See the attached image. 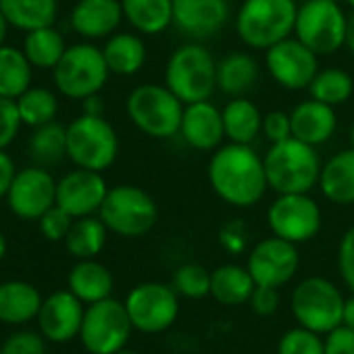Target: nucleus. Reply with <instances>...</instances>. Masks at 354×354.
<instances>
[{"label":"nucleus","instance_id":"obj_1","mask_svg":"<svg viewBox=\"0 0 354 354\" xmlns=\"http://www.w3.org/2000/svg\"><path fill=\"white\" fill-rule=\"evenodd\" d=\"M209 184L221 201L238 209L257 205L269 188L263 158L248 144L236 142L217 148L211 156Z\"/></svg>","mask_w":354,"mask_h":354},{"label":"nucleus","instance_id":"obj_2","mask_svg":"<svg viewBox=\"0 0 354 354\" xmlns=\"http://www.w3.org/2000/svg\"><path fill=\"white\" fill-rule=\"evenodd\" d=\"M269 188L277 194H308L321 177V160L315 146L294 136L271 144L263 158Z\"/></svg>","mask_w":354,"mask_h":354},{"label":"nucleus","instance_id":"obj_3","mask_svg":"<svg viewBox=\"0 0 354 354\" xmlns=\"http://www.w3.org/2000/svg\"><path fill=\"white\" fill-rule=\"evenodd\" d=\"M165 86L184 104L209 100L217 88V63L198 42L177 48L165 67Z\"/></svg>","mask_w":354,"mask_h":354},{"label":"nucleus","instance_id":"obj_4","mask_svg":"<svg viewBox=\"0 0 354 354\" xmlns=\"http://www.w3.org/2000/svg\"><path fill=\"white\" fill-rule=\"evenodd\" d=\"M296 15L294 0H244L236 17V30L246 46L267 50L290 38Z\"/></svg>","mask_w":354,"mask_h":354},{"label":"nucleus","instance_id":"obj_5","mask_svg":"<svg viewBox=\"0 0 354 354\" xmlns=\"http://www.w3.org/2000/svg\"><path fill=\"white\" fill-rule=\"evenodd\" d=\"M184 102L167 86L144 84L127 96V115L131 123L146 136L167 140L180 133Z\"/></svg>","mask_w":354,"mask_h":354},{"label":"nucleus","instance_id":"obj_6","mask_svg":"<svg viewBox=\"0 0 354 354\" xmlns=\"http://www.w3.org/2000/svg\"><path fill=\"white\" fill-rule=\"evenodd\" d=\"M344 302L346 298L333 281L313 275L302 279L294 288L290 308L300 327L325 335L337 325H342Z\"/></svg>","mask_w":354,"mask_h":354},{"label":"nucleus","instance_id":"obj_7","mask_svg":"<svg viewBox=\"0 0 354 354\" xmlns=\"http://www.w3.org/2000/svg\"><path fill=\"white\" fill-rule=\"evenodd\" d=\"M119 154V140L102 115H82L67 127V156L82 169L102 173Z\"/></svg>","mask_w":354,"mask_h":354},{"label":"nucleus","instance_id":"obj_8","mask_svg":"<svg viewBox=\"0 0 354 354\" xmlns=\"http://www.w3.org/2000/svg\"><path fill=\"white\" fill-rule=\"evenodd\" d=\"M98 213L109 232L123 238L146 236L158 219L154 198L146 190L129 184L111 188Z\"/></svg>","mask_w":354,"mask_h":354},{"label":"nucleus","instance_id":"obj_9","mask_svg":"<svg viewBox=\"0 0 354 354\" xmlns=\"http://www.w3.org/2000/svg\"><path fill=\"white\" fill-rule=\"evenodd\" d=\"M109 65L100 48L92 44H73L65 50L53 69L55 86L61 94L84 100L102 90L109 77Z\"/></svg>","mask_w":354,"mask_h":354},{"label":"nucleus","instance_id":"obj_10","mask_svg":"<svg viewBox=\"0 0 354 354\" xmlns=\"http://www.w3.org/2000/svg\"><path fill=\"white\" fill-rule=\"evenodd\" d=\"M294 34L317 57L331 55L346 44L348 17L333 0H308L298 9Z\"/></svg>","mask_w":354,"mask_h":354},{"label":"nucleus","instance_id":"obj_11","mask_svg":"<svg viewBox=\"0 0 354 354\" xmlns=\"http://www.w3.org/2000/svg\"><path fill=\"white\" fill-rule=\"evenodd\" d=\"M131 331L125 302L104 298L86 308L80 339L90 354H117L129 342Z\"/></svg>","mask_w":354,"mask_h":354},{"label":"nucleus","instance_id":"obj_12","mask_svg":"<svg viewBox=\"0 0 354 354\" xmlns=\"http://www.w3.org/2000/svg\"><path fill=\"white\" fill-rule=\"evenodd\" d=\"M125 308L136 331L148 335L162 333L173 327L180 315V294L173 286L146 281L127 294Z\"/></svg>","mask_w":354,"mask_h":354},{"label":"nucleus","instance_id":"obj_13","mask_svg":"<svg viewBox=\"0 0 354 354\" xmlns=\"http://www.w3.org/2000/svg\"><path fill=\"white\" fill-rule=\"evenodd\" d=\"M267 223L273 236L302 244L319 234L321 209L308 194H279L267 211Z\"/></svg>","mask_w":354,"mask_h":354},{"label":"nucleus","instance_id":"obj_14","mask_svg":"<svg viewBox=\"0 0 354 354\" xmlns=\"http://www.w3.org/2000/svg\"><path fill=\"white\" fill-rule=\"evenodd\" d=\"M300 267V254L296 244L271 236L257 242L248 254L246 269L250 271L257 286L281 288L286 286Z\"/></svg>","mask_w":354,"mask_h":354},{"label":"nucleus","instance_id":"obj_15","mask_svg":"<svg viewBox=\"0 0 354 354\" xmlns=\"http://www.w3.org/2000/svg\"><path fill=\"white\" fill-rule=\"evenodd\" d=\"M267 67L279 86L288 90H302L315 80L319 61L317 55L298 38H286L267 48Z\"/></svg>","mask_w":354,"mask_h":354},{"label":"nucleus","instance_id":"obj_16","mask_svg":"<svg viewBox=\"0 0 354 354\" xmlns=\"http://www.w3.org/2000/svg\"><path fill=\"white\" fill-rule=\"evenodd\" d=\"M57 184L42 167L19 171L7 194L11 211L21 219H40L57 205Z\"/></svg>","mask_w":354,"mask_h":354},{"label":"nucleus","instance_id":"obj_17","mask_svg":"<svg viewBox=\"0 0 354 354\" xmlns=\"http://www.w3.org/2000/svg\"><path fill=\"white\" fill-rule=\"evenodd\" d=\"M230 15V0H173V26L196 42L219 34Z\"/></svg>","mask_w":354,"mask_h":354},{"label":"nucleus","instance_id":"obj_18","mask_svg":"<svg viewBox=\"0 0 354 354\" xmlns=\"http://www.w3.org/2000/svg\"><path fill=\"white\" fill-rule=\"evenodd\" d=\"M109 194L104 177L98 171L75 169L57 184V205L71 217H88L100 211Z\"/></svg>","mask_w":354,"mask_h":354},{"label":"nucleus","instance_id":"obj_19","mask_svg":"<svg viewBox=\"0 0 354 354\" xmlns=\"http://www.w3.org/2000/svg\"><path fill=\"white\" fill-rule=\"evenodd\" d=\"M84 302L71 290L53 292L38 313L40 331L46 339L55 344H65L80 335L84 323Z\"/></svg>","mask_w":354,"mask_h":354},{"label":"nucleus","instance_id":"obj_20","mask_svg":"<svg viewBox=\"0 0 354 354\" xmlns=\"http://www.w3.org/2000/svg\"><path fill=\"white\" fill-rule=\"evenodd\" d=\"M180 136L188 146L196 150H217L225 138L221 111L209 100L186 104Z\"/></svg>","mask_w":354,"mask_h":354},{"label":"nucleus","instance_id":"obj_21","mask_svg":"<svg viewBox=\"0 0 354 354\" xmlns=\"http://www.w3.org/2000/svg\"><path fill=\"white\" fill-rule=\"evenodd\" d=\"M121 19L123 7L119 0H80L71 11V28L88 40L113 36Z\"/></svg>","mask_w":354,"mask_h":354},{"label":"nucleus","instance_id":"obj_22","mask_svg":"<svg viewBox=\"0 0 354 354\" xmlns=\"http://www.w3.org/2000/svg\"><path fill=\"white\" fill-rule=\"evenodd\" d=\"M290 121H292V136L310 146L325 144L333 136L337 125L333 106L319 102L315 98L300 102L290 113Z\"/></svg>","mask_w":354,"mask_h":354},{"label":"nucleus","instance_id":"obj_23","mask_svg":"<svg viewBox=\"0 0 354 354\" xmlns=\"http://www.w3.org/2000/svg\"><path fill=\"white\" fill-rule=\"evenodd\" d=\"M319 186L329 203L354 205V148L337 152L321 167Z\"/></svg>","mask_w":354,"mask_h":354},{"label":"nucleus","instance_id":"obj_24","mask_svg":"<svg viewBox=\"0 0 354 354\" xmlns=\"http://www.w3.org/2000/svg\"><path fill=\"white\" fill-rule=\"evenodd\" d=\"M42 302L40 292L28 281L0 283V321L7 325H24L36 319Z\"/></svg>","mask_w":354,"mask_h":354},{"label":"nucleus","instance_id":"obj_25","mask_svg":"<svg viewBox=\"0 0 354 354\" xmlns=\"http://www.w3.org/2000/svg\"><path fill=\"white\" fill-rule=\"evenodd\" d=\"M113 288H115V281H113L111 271L98 261L84 259L69 273V290L82 302L94 304L104 298H111Z\"/></svg>","mask_w":354,"mask_h":354},{"label":"nucleus","instance_id":"obj_26","mask_svg":"<svg viewBox=\"0 0 354 354\" xmlns=\"http://www.w3.org/2000/svg\"><path fill=\"white\" fill-rule=\"evenodd\" d=\"M254 288L257 283L246 267L221 265L211 273V296L225 306H238L248 302Z\"/></svg>","mask_w":354,"mask_h":354},{"label":"nucleus","instance_id":"obj_27","mask_svg":"<svg viewBox=\"0 0 354 354\" xmlns=\"http://www.w3.org/2000/svg\"><path fill=\"white\" fill-rule=\"evenodd\" d=\"M0 11L5 13L9 26L32 32L55 26L59 3L57 0H0Z\"/></svg>","mask_w":354,"mask_h":354},{"label":"nucleus","instance_id":"obj_28","mask_svg":"<svg viewBox=\"0 0 354 354\" xmlns=\"http://www.w3.org/2000/svg\"><path fill=\"white\" fill-rule=\"evenodd\" d=\"M123 17L140 34H160L173 24V0H121Z\"/></svg>","mask_w":354,"mask_h":354},{"label":"nucleus","instance_id":"obj_29","mask_svg":"<svg viewBox=\"0 0 354 354\" xmlns=\"http://www.w3.org/2000/svg\"><path fill=\"white\" fill-rule=\"evenodd\" d=\"M102 55L109 71L117 75H133L146 63V46L133 34H113L106 40Z\"/></svg>","mask_w":354,"mask_h":354},{"label":"nucleus","instance_id":"obj_30","mask_svg":"<svg viewBox=\"0 0 354 354\" xmlns=\"http://www.w3.org/2000/svg\"><path fill=\"white\" fill-rule=\"evenodd\" d=\"M259 80V65L246 53H232L217 65V86L238 98L254 88Z\"/></svg>","mask_w":354,"mask_h":354},{"label":"nucleus","instance_id":"obj_31","mask_svg":"<svg viewBox=\"0 0 354 354\" xmlns=\"http://www.w3.org/2000/svg\"><path fill=\"white\" fill-rule=\"evenodd\" d=\"M225 138L236 144H250L263 131V115L248 98H234L221 111Z\"/></svg>","mask_w":354,"mask_h":354},{"label":"nucleus","instance_id":"obj_32","mask_svg":"<svg viewBox=\"0 0 354 354\" xmlns=\"http://www.w3.org/2000/svg\"><path fill=\"white\" fill-rule=\"evenodd\" d=\"M32 82V63L24 50L13 46L0 48V96L17 100L24 92L30 90Z\"/></svg>","mask_w":354,"mask_h":354},{"label":"nucleus","instance_id":"obj_33","mask_svg":"<svg viewBox=\"0 0 354 354\" xmlns=\"http://www.w3.org/2000/svg\"><path fill=\"white\" fill-rule=\"evenodd\" d=\"M106 232H109V227L104 225V221L100 217H92V215L80 217L73 221V225L65 238V246L80 261L94 259L104 248Z\"/></svg>","mask_w":354,"mask_h":354},{"label":"nucleus","instance_id":"obj_34","mask_svg":"<svg viewBox=\"0 0 354 354\" xmlns=\"http://www.w3.org/2000/svg\"><path fill=\"white\" fill-rule=\"evenodd\" d=\"M65 50V40L53 26L28 32L24 42V53L28 61L32 63V67L40 69H55Z\"/></svg>","mask_w":354,"mask_h":354},{"label":"nucleus","instance_id":"obj_35","mask_svg":"<svg viewBox=\"0 0 354 354\" xmlns=\"http://www.w3.org/2000/svg\"><path fill=\"white\" fill-rule=\"evenodd\" d=\"M308 90H310V98L325 102L329 106H337V104H344L352 96L354 82L344 69L329 67V69L317 71Z\"/></svg>","mask_w":354,"mask_h":354},{"label":"nucleus","instance_id":"obj_36","mask_svg":"<svg viewBox=\"0 0 354 354\" xmlns=\"http://www.w3.org/2000/svg\"><path fill=\"white\" fill-rule=\"evenodd\" d=\"M17 109H19L24 123L32 127H40L44 123H50L57 117L59 100L46 88H30L17 98Z\"/></svg>","mask_w":354,"mask_h":354},{"label":"nucleus","instance_id":"obj_37","mask_svg":"<svg viewBox=\"0 0 354 354\" xmlns=\"http://www.w3.org/2000/svg\"><path fill=\"white\" fill-rule=\"evenodd\" d=\"M30 150L38 162L50 165L61 160L67 154V127L55 121L36 127L30 140Z\"/></svg>","mask_w":354,"mask_h":354},{"label":"nucleus","instance_id":"obj_38","mask_svg":"<svg viewBox=\"0 0 354 354\" xmlns=\"http://www.w3.org/2000/svg\"><path fill=\"white\" fill-rule=\"evenodd\" d=\"M173 288L182 298L201 300L211 296V273L196 263H186L173 273Z\"/></svg>","mask_w":354,"mask_h":354},{"label":"nucleus","instance_id":"obj_39","mask_svg":"<svg viewBox=\"0 0 354 354\" xmlns=\"http://www.w3.org/2000/svg\"><path fill=\"white\" fill-rule=\"evenodd\" d=\"M277 354H325V346L321 333L298 325L279 337Z\"/></svg>","mask_w":354,"mask_h":354},{"label":"nucleus","instance_id":"obj_40","mask_svg":"<svg viewBox=\"0 0 354 354\" xmlns=\"http://www.w3.org/2000/svg\"><path fill=\"white\" fill-rule=\"evenodd\" d=\"M38 221H40V232L44 234V238H48L50 242H61V240L67 238L75 217H71L65 209L55 205Z\"/></svg>","mask_w":354,"mask_h":354},{"label":"nucleus","instance_id":"obj_41","mask_svg":"<svg viewBox=\"0 0 354 354\" xmlns=\"http://www.w3.org/2000/svg\"><path fill=\"white\" fill-rule=\"evenodd\" d=\"M21 123L17 100L0 96V150H5L15 140Z\"/></svg>","mask_w":354,"mask_h":354},{"label":"nucleus","instance_id":"obj_42","mask_svg":"<svg viewBox=\"0 0 354 354\" xmlns=\"http://www.w3.org/2000/svg\"><path fill=\"white\" fill-rule=\"evenodd\" d=\"M3 354H46V344L40 333L17 331L5 339Z\"/></svg>","mask_w":354,"mask_h":354},{"label":"nucleus","instance_id":"obj_43","mask_svg":"<svg viewBox=\"0 0 354 354\" xmlns=\"http://www.w3.org/2000/svg\"><path fill=\"white\" fill-rule=\"evenodd\" d=\"M337 267L344 283L354 294V225L342 236L337 248Z\"/></svg>","mask_w":354,"mask_h":354},{"label":"nucleus","instance_id":"obj_44","mask_svg":"<svg viewBox=\"0 0 354 354\" xmlns=\"http://www.w3.org/2000/svg\"><path fill=\"white\" fill-rule=\"evenodd\" d=\"M248 227L244 221H230L219 230V244L230 254H240L248 248Z\"/></svg>","mask_w":354,"mask_h":354},{"label":"nucleus","instance_id":"obj_45","mask_svg":"<svg viewBox=\"0 0 354 354\" xmlns=\"http://www.w3.org/2000/svg\"><path fill=\"white\" fill-rule=\"evenodd\" d=\"M263 133L271 144L283 142L288 138H292V121L290 115L281 113V111H271L263 117Z\"/></svg>","mask_w":354,"mask_h":354},{"label":"nucleus","instance_id":"obj_46","mask_svg":"<svg viewBox=\"0 0 354 354\" xmlns=\"http://www.w3.org/2000/svg\"><path fill=\"white\" fill-rule=\"evenodd\" d=\"M325 354H354V329L348 325H337L323 339Z\"/></svg>","mask_w":354,"mask_h":354},{"label":"nucleus","instance_id":"obj_47","mask_svg":"<svg viewBox=\"0 0 354 354\" xmlns=\"http://www.w3.org/2000/svg\"><path fill=\"white\" fill-rule=\"evenodd\" d=\"M250 306L259 317H269L279 308V288L271 286H257L252 296H250Z\"/></svg>","mask_w":354,"mask_h":354},{"label":"nucleus","instance_id":"obj_48","mask_svg":"<svg viewBox=\"0 0 354 354\" xmlns=\"http://www.w3.org/2000/svg\"><path fill=\"white\" fill-rule=\"evenodd\" d=\"M15 175L17 173H15V165L11 156L5 150H0V198L9 194V188L15 180Z\"/></svg>","mask_w":354,"mask_h":354},{"label":"nucleus","instance_id":"obj_49","mask_svg":"<svg viewBox=\"0 0 354 354\" xmlns=\"http://www.w3.org/2000/svg\"><path fill=\"white\" fill-rule=\"evenodd\" d=\"M102 109H104V104H102V100L98 98V94L84 98V113H86V115H102Z\"/></svg>","mask_w":354,"mask_h":354},{"label":"nucleus","instance_id":"obj_50","mask_svg":"<svg viewBox=\"0 0 354 354\" xmlns=\"http://www.w3.org/2000/svg\"><path fill=\"white\" fill-rule=\"evenodd\" d=\"M342 325H348L354 329V294L346 298L344 302V315H342Z\"/></svg>","mask_w":354,"mask_h":354},{"label":"nucleus","instance_id":"obj_51","mask_svg":"<svg viewBox=\"0 0 354 354\" xmlns=\"http://www.w3.org/2000/svg\"><path fill=\"white\" fill-rule=\"evenodd\" d=\"M346 44H348V48L352 50V55H354V13H352V17L348 19V36H346Z\"/></svg>","mask_w":354,"mask_h":354},{"label":"nucleus","instance_id":"obj_52","mask_svg":"<svg viewBox=\"0 0 354 354\" xmlns=\"http://www.w3.org/2000/svg\"><path fill=\"white\" fill-rule=\"evenodd\" d=\"M7 30H9V21H7L5 13L0 11V48H3V42L7 38Z\"/></svg>","mask_w":354,"mask_h":354},{"label":"nucleus","instance_id":"obj_53","mask_svg":"<svg viewBox=\"0 0 354 354\" xmlns=\"http://www.w3.org/2000/svg\"><path fill=\"white\" fill-rule=\"evenodd\" d=\"M5 252H7V240H5L3 232H0V261L5 259Z\"/></svg>","mask_w":354,"mask_h":354},{"label":"nucleus","instance_id":"obj_54","mask_svg":"<svg viewBox=\"0 0 354 354\" xmlns=\"http://www.w3.org/2000/svg\"><path fill=\"white\" fill-rule=\"evenodd\" d=\"M117 354H140V352H136V350H125V348H123V350H119Z\"/></svg>","mask_w":354,"mask_h":354},{"label":"nucleus","instance_id":"obj_55","mask_svg":"<svg viewBox=\"0 0 354 354\" xmlns=\"http://www.w3.org/2000/svg\"><path fill=\"white\" fill-rule=\"evenodd\" d=\"M350 144H352V148H354V123H352V129H350Z\"/></svg>","mask_w":354,"mask_h":354},{"label":"nucleus","instance_id":"obj_56","mask_svg":"<svg viewBox=\"0 0 354 354\" xmlns=\"http://www.w3.org/2000/svg\"><path fill=\"white\" fill-rule=\"evenodd\" d=\"M346 3H348V5H350L352 9H354V0H346Z\"/></svg>","mask_w":354,"mask_h":354},{"label":"nucleus","instance_id":"obj_57","mask_svg":"<svg viewBox=\"0 0 354 354\" xmlns=\"http://www.w3.org/2000/svg\"><path fill=\"white\" fill-rule=\"evenodd\" d=\"M0 354H3V348H0Z\"/></svg>","mask_w":354,"mask_h":354},{"label":"nucleus","instance_id":"obj_58","mask_svg":"<svg viewBox=\"0 0 354 354\" xmlns=\"http://www.w3.org/2000/svg\"><path fill=\"white\" fill-rule=\"evenodd\" d=\"M333 3H337V0H333Z\"/></svg>","mask_w":354,"mask_h":354}]
</instances>
